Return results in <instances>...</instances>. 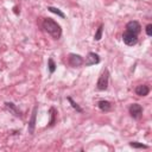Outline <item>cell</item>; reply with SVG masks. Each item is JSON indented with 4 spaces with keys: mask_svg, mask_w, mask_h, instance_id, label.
I'll return each mask as SVG.
<instances>
[{
    "mask_svg": "<svg viewBox=\"0 0 152 152\" xmlns=\"http://www.w3.org/2000/svg\"><path fill=\"white\" fill-rule=\"evenodd\" d=\"M48 66H49L50 74H53L55 70H56V64H55V62H53L52 58H49V61H48Z\"/></svg>",
    "mask_w": 152,
    "mask_h": 152,
    "instance_id": "2e32d148",
    "label": "cell"
},
{
    "mask_svg": "<svg viewBox=\"0 0 152 152\" xmlns=\"http://www.w3.org/2000/svg\"><path fill=\"white\" fill-rule=\"evenodd\" d=\"M66 100L70 102L71 107H72V108H74L76 112H78V113H83V109H82V108H81V107H80V106H78V104H77V103H76V102H75V101H74V100H72L70 96H68V97H66Z\"/></svg>",
    "mask_w": 152,
    "mask_h": 152,
    "instance_id": "4fadbf2b",
    "label": "cell"
},
{
    "mask_svg": "<svg viewBox=\"0 0 152 152\" xmlns=\"http://www.w3.org/2000/svg\"><path fill=\"white\" fill-rule=\"evenodd\" d=\"M148 93H150V88L146 84H140L135 87V94L139 96H146L148 95Z\"/></svg>",
    "mask_w": 152,
    "mask_h": 152,
    "instance_id": "30bf717a",
    "label": "cell"
},
{
    "mask_svg": "<svg viewBox=\"0 0 152 152\" xmlns=\"http://www.w3.org/2000/svg\"><path fill=\"white\" fill-rule=\"evenodd\" d=\"M48 10L50 11V12H52V13H55V14H57V15H59L61 18H65V14L61 11V10H58V8H56V7H52V6H49L48 7Z\"/></svg>",
    "mask_w": 152,
    "mask_h": 152,
    "instance_id": "5bb4252c",
    "label": "cell"
},
{
    "mask_svg": "<svg viewBox=\"0 0 152 152\" xmlns=\"http://www.w3.org/2000/svg\"><path fill=\"white\" fill-rule=\"evenodd\" d=\"M129 146L133 147V148H147L148 147L147 145H144V144H140V142H137V141L129 142Z\"/></svg>",
    "mask_w": 152,
    "mask_h": 152,
    "instance_id": "e0dca14e",
    "label": "cell"
},
{
    "mask_svg": "<svg viewBox=\"0 0 152 152\" xmlns=\"http://www.w3.org/2000/svg\"><path fill=\"white\" fill-rule=\"evenodd\" d=\"M146 34L147 36H152V24H148L146 26Z\"/></svg>",
    "mask_w": 152,
    "mask_h": 152,
    "instance_id": "ac0fdd59",
    "label": "cell"
},
{
    "mask_svg": "<svg viewBox=\"0 0 152 152\" xmlns=\"http://www.w3.org/2000/svg\"><path fill=\"white\" fill-rule=\"evenodd\" d=\"M83 63H86L87 66L97 64V63H100V56L97 53H95V52H89L87 55V57H86V62H83Z\"/></svg>",
    "mask_w": 152,
    "mask_h": 152,
    "instance_id": "52a82bcc",
    "label": "cell"
},
{
    "mask_svg": "<svg viewBox=\"0 0 152 152\" xmlns=\"http://www.w3.org/2000/svg\"><path fill=\"white\" fill-rule=\"evenodd\" d=\"M102 32H103V25L101 24V25L99 26V28H97L95 36H94V39H95V40H100V39L102 38Z\"/></svg>",
    "mask_w": 152,
    "mask_h": 152,
    "instance_id": "9a60e30c",
    "label": "cell"
},
{
    "mask_svg": "<svg viewBox=\"0 0 152 152\" xmlns=\"http://www.w3.org/2000/svg\"><path fill=\"white\" fill-rule=\"evenodd\" d=\"M126 31H129V32H132V33L138 36L140 33V31H141V26L137 20H132V21H128L126 24Z\"/></svg>",
    "mask_w": 152,
    "mask_h": 152,
    "instance_id": "5b68a950",
    "label": "cell"
},
{
    "mask_svg": "<svg viewBox=\"0 0 152 152\" xmlns=\"http://www.w3.org/2000/svg\"><path fill=\"white\" fill-rule=\"evenodd\" d=\"M37 112H38V104H36L33 107V110H32V115H31V119L28 121V133L30 134H33L34 132V126H36V116H37Z\"/></svg>",
    "mask_w": 152,
    "mask_h": 152,
    "instance_id": "ba28073f",
    "label": "cell"
},
{
    "mask_svg": "<svg viewBox=\"0 0 152 152\" xmlns=\"http://www.w3.org/2000/svg\"><path fill=\"white\" fill-rule=\"evenodd\" d=\"M108 83H109V71L108 69H104L101 74V76L99 77L97 80V83H96V88L99 90H106L108 88Z\"/></svg>",
    "mask_w": 152,
    "mask_h": 152,
    "instance_id": "7a4b0ae2",
    "label": "cell"
},
{
    "mask_svg": "<svg viewBox=\"0 0 152 152\" xmlns=\"http://www.w3.org/2000/svg\"><path fill=\"white\" fill-rule=\"evenodd\" d=\"M122 40H124V43H125L126 45L132 46V45L137 44V42H138V36L134 34V33H132V32H129V31H125L124 34H122Z\"/></svg>",
    "mask_w": 152,
    "mask_h": 152,
    "instance_id": "3957f363",
    "label": "cell"
},
{
    "mask_svg": "<svg viewBox=\"0 0 152 152\" xmlns=\"http://www.w3.org/2000/svg\"><path fill=\"white\" fill-rule=\"evenodd\" d=\"M97 107H99V109L102 110V112H109V110L112 109L113 104H112L109 101H107V100H101V101L97 102Z\"/></svg>",
    "mask_w": 152,
    "mask_h": 152,
    "instance_id": "8fae6325",
    "label": "cell"
},
{
    "mask_svg": "<svg viewBox=\"0 0 152 152\" xmlns=\"http://www.w3.org/2000/svg\"><path fill=\"white\" fill-rule=\"evenodd\" d=\"M13 10H14V13H15V14H18V8H17V7H14Z\"/></svg>",
    "mask_w": 152,
    "mask_h": 152,
    "instance_id": "d6986e66",
    "label": "cell"
},
{
    "mask_svg": "<svg viewBox=\"0 0 152 152\" xmlns=\"http://www.w3.org/2000/svg\"><path fill=\"white\" fill-rule=\"evenodd\" d=\"M129 114L132 115V118L134 119H139L142 114V107L139 104V103H133L129 106Z\"/></svg>",
    "mask_w": 152,
    "mask_h": 152,
    "instance_id": "8992f818",
    "label": "cell"
},
{
    "mask_svg": "<svg viewBox=\"0 0 152 152\" xmlns=\"http://www.w3.org/2000/svg\"><path fill=\"white\" fill-rule=\"evenodd\" d=\"M43 28L49 33L51 34L55 39H58L61 38L62 36V28H61V25L58 23H56L53 19L51 18H45L43 20Z\"/></svg>",
    "mask_w": 152,
    "mask_h": 152,
    "instance_id": "6da1fadb",
    "label": "cell"
},
{
    "mask_svg": "<svg viewBox=\"0 0 152 152\" xmlns=\"http://www.w3.org/2000/svg\"><path fill=\"white\" fill-rule=\"evenodd\" d=\"M49 113H50V121H49V126H53V124H55V121H56V114H57V112H56V109L55 108H50V110H49Z\"/></svg>",
    "mask_w": 152,
    "mask_h": 152,
    "instance_id": "7c38bea8",
    "label": "cell"
},
{
    "mask_svg": "<svg viewBox=\"0 0 152 152\" xmlns=\"http://www.w3.org/2000/svg\"><path fill=\"white\" fill-rule=\"evenodd\" d=\"M5 107H6V109L10 110V113H12L14 116L21 118V112L19 110V108H18L13 102H6V103H5Z\"/></svg>",
    "mask_w": 152,
    "mask_h": 152,
    "instance_id": "9c48e42d",
    "label": "cell"
},
{
    "mask_svg": "<svg viewBox=\"0 0 152 152\" xmlns=\"http://www.w3.org/2000/svg\"><path fill=\"white\" fill-rule=\"evenodd\" d=\"M68 62H69V64L71 65V66H74V68H78V66H81L82 64H83V58L80 56V55H76V53H70L69 55V57H68Z\"/></svg>",
    "mask_w": 152,
    "mask_h": 152,
    "instance_id": "277c9868",
    "label": "cell"
}]
</instances>
